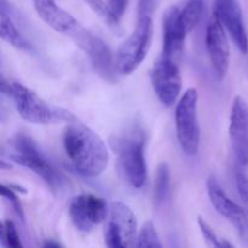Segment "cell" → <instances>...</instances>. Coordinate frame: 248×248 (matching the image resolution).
<instances>
[{
    "label": "cell",
    "mask_w": 248,
    "mask_h": 248,
    "mask_svg": "<svg viewBox=\"0 0 248 248\" xmlns=\"http://www.w3.org/2000/svg\"><path fill=\"white\" fill-rule=\"evenodd\" d=\"M0 36L7 44L19 48V50H29L31 48V44L17 28L10 14L6 11V7L4 4H1V6H0Z\"/></svg>",
    "instance_id": "cell-17"
},
{
    "label": "cell",
    "mask_w": 248,
    "mask_h": 248,
    "mask_svg": "<svg viewBox=\"0 0 248 248\" xmlns=\"http://www.w3.org/2000/svg\"><path fill=\"white\" fill-rule=\"evenodd\" d=\"M75 44L84 51L91 61L94 70L104 79H113L116 64L109 46L94 34L84 31L77 39Z\"/></svg>",
    "instance_id": "cell-12"
},
{
    "label": "cell",
    "mask_w": 248,
    "mask_h": 248,
    "mask_svg": "<svg viewBox=\"0 0 248 248\" xmlns=\"http://www.w3.org/2000/svg\"><path fill=\"white\" fill-rule=\"evenodd\" d=\"M199 227H200L201 232H202L203 237H205L206 242H207L210 246L213 247H232V245L230 242H228L227 240H223L218 236L215 232V230L205 222L201 217H199Z\"/></svg>",
    "instance_id": "cell-23"
},
{
    "label": "cell",
    "mask_w": 248,
    "mask_h": 248,
    "mask_svg": "<svg viewBox=\"0 0 248 248\" xmlns=\"http://www.w3.org/2000/svg\"><path fill=\"white\" fill-rule=\"evenodd\" d=\"M188 34L181 19V9L171 6L162 16V55L174 58L182 52Z\"/></svg>",
    "instance_id": "cell-16"
},
{
    "label": "cell",
    "mask_w": 248,
    "mask_h": 248,
    "mask_svg": "<svg viewBox=\"0 0 248 248\" xmlns=\"http://www.w3.org/2000/svg\"><path fill=\"white\" fill-rule=\"evenodd\" d=\"M229 137L239 164L248 165V104L241 96H236L232 101Z\"/></svg>",
    "instance_id": "cell-11"
},
{
    "label": "cell",
    "mask_w": 248,
    "mask_h": 248,
    "mask_svg": "<svg viewBox=\"0 0 248 248\" xmlns=\"http://www.w3.org/2000/svg\"><path fill=\"white\" fill-rule=\"evenodd\" d=\"M153 31L154 28L150 15H140L135 29L121 44L116 53V70L120 74H131L142 64L152 46Z\"/></svg>",
    "instance_id": "cell-5"
},
{
    "label": "cell",
    "mask_w": 248,
    "mask_h": 248,
    "mask_svg": "<svg viewBox=\"0 0 248 248\" xmlns=\"http://www.w3.org/2000/svg\"><path fill=\"white\" fill-rule=\"evenodd\" d=\"M64 152L75 171L86 178L99 177L109 164L104 140L86 125L73 121L63 137Z\"/></svg>",
    "instance_id": "cell-1"
},
{
    "label": "cell",
    "mask_w": 248,
    "mask_h": 248,
    "mask_svg": "<svg viewBox=\"0 0 248 248\" xmlns=\"http://www.w3.org/2000/svg\"><path fill=\"white\" fill-rule=\"evenodd\" d=\"M9 156L16 164L31 170L40 177L53 190H60L65 184V178L52 162L46 157L35 142L28 136L17 135L11 140Z\"/></svg>",
    "instance_id": "cell-3"
},
{
    "label": "cell",
    "mask_w": 248,
    "mask_h": 248,
    "mask_svg": "<svg viewBox=\"0 0 248 248\" xmlns=\"http://www.w3.org/2000/svg\"><path fill=\"white\" fill-rule=\"evenodd\" d=\"M34 7L39 17L50 28L69 36L73 40L85 29L69 12L58 6L55 0H34Z\"/></svg>",
    "instance_id": "cell-14"
},
{
    "label": "cell",
    "mask_w": 248,
    "mask_h": 248,
    "mask_svg": "<svg viewBox=\"0 0 248 248\" xmlns=\"http://www.w3.org/2000/svg\"><path fill=\"white\" fill-rule=\"evenodd\" d=\"M206 47L216 78L222 81L229 70L230 45L224 26L216 14L212 15L207 24Z\"/></svg>",
    "instance_id": "cell-10"
},
{
    "label": "cell",
    "mask_w": 248,
    "mask_h": 248,
    "mask_svg": "<svg viewBox=\"0 0 248 248\" xmlns=\"http://www.w3.org/2000/svg\"><path fill=\"white\" fill-rule=\"evenodd\" d=\"M119 166L131 186L140 189L147 181L145 138L143 131L133 127L118 143Z\"/></svg>",
    "instance_id": "cell-4"
},
{
    "label": "cell",
    "mask_w": 248,
    "mask_h": 248,
    "mask_svg": "<svg viewBox=\"0 0 248 248\" xmlns=\"http://www.w3.org/2000/svg\"><path fill=\"white\" fill-rule=\"evenodd\" d=\"M1 196L9 201L10 205H11L12 208L15 210V212L17 213V216H18L22 220H24L23 208H22L21 201L18 200V196L16 195L14 189L10 186H6V184H1Z\"/></svg>",
    "instance_id": "cell-24"
},
{
    "label": "cell",
    "mask_w": 248,
    "mask_h": 248,
    "mask_svg": "<svg viewBox=\"0 0 248 248\" xmlns=\"http://www.w3.org/2000/svg\"><path fill=\"white\" fill-rule=\"evenodd\" d=\"M0 239L2 245L11 248L22 247V242L19 240V235L17 232L16 227L11 220H5L0 225Z\"/></svg>",
    "instance_id": "cell-22"
},
{
    "label": "cell",
    "mask_w": 248,
    "mask_h": 248,
    "mask_svg": "<svg viewBox=\"0 0 248 248\" xmlns=\"http://www.w3.org/2000/svg\"><path fill=\"white\" fill-rule=\"evenodd\" d=\"M108 215L106 201L92 194H81L70 201L69 217L79 232H90L104 222Z\"/></svg>",
    "instance_id": "cell-9"
},
{
    "label": "cell",
    "mask_w": 248,
    "mask_h": 248,
    "mask_svg": "<svg viewBox=\"0 0 248 248\" xmlns=\"http://www.w3.org/2000/svg\"><path fill=\"white\" fill-rule=\"evenodd\" d=\"M213 14L220 19L236 47L242 53H247L248 36L239 2L236 0H216Z\"/></svg>",
    "instance_id": "cell-15"
},
{
    "label": "cell",
    "mask_w": 248,
    "mask_h": 248,
    "mask_svg": "<svg viewBox=\"0 0 248 248\" xmlns=\"http://www.w3.org/2000/svg\"><path fill=\"white\" fill-rule=\"evenodd\" d=\"M136 247L140 248H161L162 244L160 241L156 228L152 222H145L138 232Z\"/></svg>",
    "instance_id": "cell-20"
},
{
    "label": "cell",
    "mask_w": 248,
    "mask_h": 248,
    "mask_svg": "<svg viewBox=\"0 0 248 248\" xmlns=\"http://www.w3.org/2000/svg\"><path fill=\"white\" fill-rule=\"evenodd\" d=\"M150 80L160 102L167 107L173 106L182 91V75L173 58L162 55L153 65Z\"/></svg>",
    "instance_id": "cell-8"
},
{
    "label": "cell",
    "mask_w": 248,
    "mask_h": 248,
    "mask_svg": "<svg viewBox=\"0 0 248 248\" xmlns=\"http://www.w3.org/2000/svg\"><path fill=\"white\" fill-rule=\"evenodd\" d=\"M203 6V0H186L183 9H181V19L188 33H190L200 22Z\"/></svg>",
    "instance_id": "cell-18"
},
{
    "label": "cell",
    "mask_w": 248,
    "mask_h": 248,
    "mask_svg": "<svg viewBox=\"0 0 248 248\" xmlns=\"http://www.w3.org/2000/svg\"><path fill=\"white\" fill-rule=\"evenodd\" d=\"M128 0H108L107 2V18L106 22L114 31H119V23L127 7Z\"/></svg>",
    "instance_id": "cell-21"
},
{
    "label": "cell",
    "mask_w": 248,
    "mask_h": 248,
    "mask_svg": "<svg viewBox=\"0 0 248 248\" xmlns=\"http://www.w3.org/2000/svg\"><path fill=\"white\" fill-rule=\"evenodd\" d=\"M235 181H236L237 191H239L240 196H241L242 201L248 210V178L241 172H237Z\"/></svg>",
    "instance_id": "cell-25"
},
{
    "label": "cell",
    "mask_w": 248,
    "mask_h": 248,
    "mask_svg": "<svg viewBox=\"0 0 248 248\" xmlns=\"http://www.w3.org/2000/svg\"><path fill=\"white\" fill-rule=\"evenodd\" d=\"M207 193L216 211L236 228L240 236L248 237V218L246 212L227 195L224 189L213 177L207 181Z\"/></svg>",
    "instance_id": "cell-13"
},
{
    "label": "cell",
    "mask_w": 248,
    "mask_h": 248,
    "mask_svg": "<svg viewBox=\"0 0 248 248\" xmlns=\"http://www.w3.org/2000/svg\"><path fill=\"white\" fill-rule=\"evenodd\" d=\"M170 188V170L166 164H161L157 167L156 177L154 183V201L157 206L161 205L166 199Z\"/></svg>",
    "instance_id": "cell-19"
},
{
    "label": "cell",
    "mask_w": 248,
    "mask_h": 248,
    "mask_svg": "<svg viewBox=\"0 0 248 248\" xmlns=\"http://www.w3.org/2000/svg\"><path fill=\"white\" fill-rule=\"evenodd\" d=\"M62 245L60 242H53V241H47L44 244V247H61Z\"/></svg>",
    "instance_id": "cell-27"
},
{
    "label": "cell",
    "mask_w": 248,
    "mask_h": 248,
    "mask_svg": "<svg viewBox=\"0 0 248 248\" xmlns=\"http://www.w3.org/2000/svg\"><path fill=\"white\" fill-rule=\"evenodd\" d=\"M92 10L101 15L104 19L107 18V2L104 0H85Z\"/></svg>",
    "instance_id": "cell-26"
},
{
    "label": "cell",
    "mask_w": 248,
    "mask_h": 248,
    "mask_svg": "<svg viewBox=\"0 0 248 248\" xmlns=\"http://www.w3.org/2000/svg\"><path fill=\"white\" fill-rule=\"evenodd\" d=\"M1 91L14 99L18 114L28 123L48 125L61 121L73 123L77 120L72 113L60 107L51 106L21 82H6L1 78Z\"/></svg>",
    "instance_id": "cell-2"
},
{
    "label": "cell",
    "mask_w": 248,
    "mask_h": 248,
    "mask_svg": "<svg viewBox=\"0 0 248 248\" xmlns=\"http://www.w3.org/2000/svg\"><path fill=\"white\" fill-rule=\"evenodd\" d=\"M108 217L104 232L107 246L111 248L136 246L137 219L132 210L123 201H114L109 207Z\"/></svg>",
    "instance_id": "cell-7"
},
{
    "label": "cell",
    "mask_w": 248,
    "mask_h": 248,
    "mask_svg": "<svg viewBox=\"0 0 248 248\" xmlns=\"http://www.w3.org/2000/svg\"><path fill=\"white\" fill-rule=\"evenodd\" d=\"M198 101V90L190 87L184 92L176 107L177 138L182 150L188 155H195L200 147Z\"/></svg>",
    "instance_id": "cell-6"
}]
</instances>
